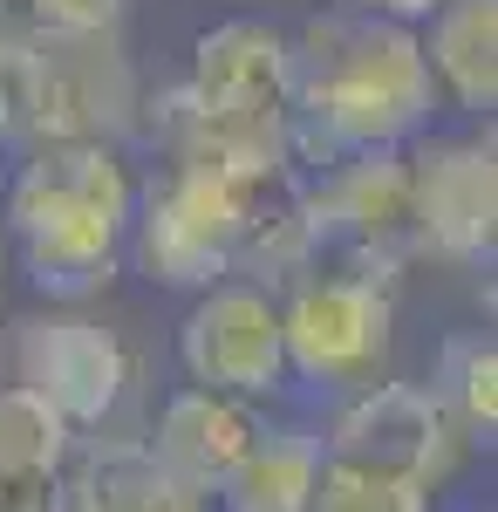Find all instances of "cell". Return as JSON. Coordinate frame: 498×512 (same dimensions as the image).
Returning <instances> with one entry per match:
<instances>
[{
	"label": "cell",
	"mask_w": 498,
	"mask_h": 512,
	"mask_svg": "<svg viewBox=\"0 0 498 512\" xmlns=\"http://www.w3.org/2000/svg\"><path fill=\"white\" fill-rule=\"evenodd\" d=\"M137 274L171 294H205L212 280L280 287L314 260L301 219V164H239L178 151L137 185L130 246Z\"/></svg>",
	"instance_id": "6da1fadb"
},
{
	"label": "cell",
	"mask_w": 498,
	"mask_h": 512,
	"mask_svg": "<svg viewBox=\"0 0 498 512\" xmlns=\"http://www.w3.org/2000/svg\"><path fill=\"white\" fill-rule=\"evenodd\" d=\"M294 41V164L403 151L437 117V82L423 69V41L403 21L362 7L307 14Z\"/></svg>",
	"instance_id": "7a4b0ae2"
},
{
	"label": "cell",
	"mask_w": 498,
	"mask_h": 512,
	"mask_svg": "<svg viewBox=\"0 0 498 512\" xmlns=\"http://www.w3.org/2000/svg\"><path fill=\"white\" fill-rule=\"evenodd\" d=\"M130 212H137V171L123 144L62 137L21 151L0 192V233L48 301H89L123 267Z\"/></svg>",
	"instance_id": "3957f363"
},
{
	"label": "cell",
	"mask_w": 498,
	"mask_h": 512,
	"mask_svg": "<svg viewBox=\"0 0 498 512\" xmlns=\"http://www.w3.org/2000/svg\"><path fill=\"white\" fill-rule=\"evenodd\" d=\"M164 158L212 151L239 164H294V41L267 14H232L192 48V76L151 117Z\"/></svg>",
	"instance_id": "277c9868"
},
{
	"label": "cell",
	"mask_w": 498,
	"mask_h": 512,
	"mask_svg": "<svg viewBox=\"0 0 498 512\" xmlns=\"http://www.w3.org/2000/svg\"><path fill=\"white\" fill-rule=\"evenodd\" d=\"M389 328H396V267L314 253L287 280L280 335H287V376L321 396H355L383 383Z\"/></svg>",
	"instance_id": "5b68a950"
},
{
	"label": "cell",
	"mask_w": 498,
	"mask_h": 512,
	"mask_svg": "<svg viewBox=\"0 0 498 512\" xmlns=\"http://www.w3.org/2000/svg\"><path fill=\"white\" fill-rule=\"evenodd\" d=\"M137 110V82L116 41H41L0 28V144L35 151L62 137H123Z\"/></svg>",
	"instance_id": "8992f818"
},
{
	"label": "cell",
	"mask_w": 498,
	"mask_h": 512,
	"mask_svg": "<svg viewBox=\"0 0 498 512\" xmlns=\"http://www.w3.org/2000/svg\"><path fill=\"white\" fill-rule=\"evenodd\" d=\"M464 451V431L451 410L430 396V383H369L342 396L335 424L321 431V458L342 472H369L389 485L437 492Z\"/></svg>",
	"instance_id": "52a82bcc"
},
{
	"label": "cell",
	"mask_w": 498,
	"mask_h": 512,
	"mask_svg": "<svg viewBox=\"0 0 498 512\" xmlns=\"http://www.w3.org/2000/svg\"><path fill=\"white\" fill-rule=\"evenodd\" d=\"M410 158V253L451 260V267H492L498 246V144L492 123L471 137H430L403 144Z\"/></svg>",
	"instance_id": "ba28073f"
},
{
	"label": "cell",
	"mask_w": 498,
	"mask_h": 512,
	"mask_svg": "<svg viewBox=\"0 0 498 512\" xmlns=\"http://www.w3.org/2000/svg\"><path fill=\"white\" fill-rule=\"evenodd\" d=\"M178 369L198 390H226L246 403L287 396L294 376H287L280 294L260 280H212L205 294H192L178 321Z\"/></svg>",
	"instance_id": "9c48e42d"
},
{
	"label": "cell",
	"mask_w": 498,
	"mask_h": 512,
	"mask_svg": "<svg viewBox=\"0 0 498 512\" xmlns=\"http://www.w3.org/2000/svg\"><path fill=\"white\" fill-rule=\"evenodd\" d=\"M301 219L314 253L403 267L410 260V158L355 151V158L301 171Z\"/></svg>",
	"instance_id": "30bf717a"
},
{
	"label": "cell",
	"mask_w": 498,
	"mask_h": 512,
	"mask_svg": "<svg viewBox=\"0 0 498 512\" xmlns=\"http://www.w3.org/2000/svg\"><path fill=\"white\" fill-rule=\"evenodd\" d=\"M14 383L48 396L69 431H96L130 383V349L89 315H41L14 335Z\"/></svg>",
	"instance_id": "8fae6325"
},
{
	"label": "cell",
	"mask_w": 498,
	"mask_h": 512,
	"mask_svg": "<svg viewBox=\"0 0 498 512\" xmlns=\"http://www.w3.org/2000/svg\"><path fill=\"white\" fill-rule=\"evenodd\" d=\"M260 431H267V410H260V403L185 383V390L164 396L157 431H151V444H144V451H151V458L178 478L192 499H205V506H212V492L239 472V458L260 444Z\"/></svg>",
	"instance_id": "7c38bea8"
},
{
	"label": "cell",
	"mask_w": 498,
	"mask_h": 512,
	"mask_svg": "<svg viewBox=\"0 0 498 512\" xmlns=\"http://www.w3.org/2000/svg\"><path fill=\"white\" fill-rule=\"evenodd\" d=\"M423 69L437 82V103L464 117H492L498 103V0H444L417 21Z\"/></svg>",
	"instance_id": "4fadbf2b"
},
{
	"label": "cell",
	"mask_w": 498,
	"mask_h": 512,
	"mask_svg": "<svg viewBox=\"0 0 498 512\" xmlns=\"http://www.w3.org/2000/svg\"><path fill=\"white\" fill-rule=\"evenodd\" d=\"M69 512H205L144 444H89L69 478Z\"/></svg>",
	"instance_id": "5bb4252c"
},
{
	"label": "cell",
	"mask_w": 498,
	"mask_h": 512,
	"mask_svg": "<svg viewBox=\"0 0 498 512\" xmlns=\"http://www.w3.org/2000/svg\"><path fill=\"white\" fill-rule=\"evenodd\" d=\"M314 478H321V437L260 431V444L239 458V472L212 499L219 512H314Z\"/></svg>",
	"instance_id": "9a60e30c"
},
{
	"label": "cell",
	"mask_w": 498,
	"mask_h": 512,
	"mask_svg": "<svg viewBox=\"0 0 498 512\" xmlns=\"http://www.w3.org/2000/svg\"><path fill=\"white\" fill-rule=\"evenodd\" d=\"M430 396L451 410V424L464 431V444H492V431H498V349H492V328H458V335H444Z\"/></svg>",
	"instance_id": "2e32d148"
},
{
	"label": "cell",
	"mask_w": 498,
	"mask_h": 512,
	"mask_svg": "<svg viewBox=\"0 0 498 512\" xmlns=\"http://www.w3.org/2000/svg\"><path fill=\"white\" fill-rule=\"evenodd\" d=\"M69 451H76V431L62 424L48 396H35L28 383H0V472L62 485Z\"/></svg>",
	"instance_id": "e0dca14e"
},
{
	"label": "cell",
	"mask_w": 498,
	"mask_h": 512,
	"mask_svg": "<svg viewBox=\"0 0 498 512\" xmlns=\"http://www.w3.org/2000/svg\"><path fill=\"white\" fill-rule=\"evenodd\" d=\"M314 512H430V492H417V485H389V478H369V472H342V465L321 458Z\"/></svg>",
	"instance_id": "ac0fdd59"
},
{
	"label": "cell",
	"mask_w": 498,
	"mask_h": 512,
	"mask_svg": "<svg viewBox=\"0 0 498 512\" xmlns=\"http://www.w3.org/2000/svg\"><path fill=\"white\" fill-rule=\"evenodd\" d=\"M130 0H21V21L41 41H116Z\"/></svg>",
	"instance_id": "d6986e66"
},
{
	"label": "cell",
	"mask_w": 498,
	"mask_h": 512,
	"mask_svg": "<svg viewBox=\"0 0 498 512\" xmlns=\"http://www.w3.org/2000/svg\"><path fill=\"white\" fill-rule=\"evenodd\" d=\"M55 492H62V485H41V478L0 472V512H55Z\"/></svg>",
	"instance_id": "ffe728a7"
},
{
	"label": "cell",
	"mask_w": 498,
	"mask_h": 512,
	"mask_svg": "<svg viewBox=\"0 0 498 512\" xmlns=\"http://www.w3.org/2000/svg\"><path fill=\"white\" fill-rule=\"evenodd\" d=\"M348 7H362V14H383V21H403V28H417V21H430L444 0H348Z\"/></svg>",
	"instance_id": "44dd1931"
},
{
	"label": "cell",
	"mask_w": 498,
	"mask_h": 512,
	"mask_svg": "<svg viewBox=\"0 0 498 512\" xmlns=\"http://www.w3.org/2000/svg\"><path fill=\"white\" fill-rule=\"evenodd\" d=\"M0 274H7V233H0Z\"/></svg>",
	"instance_id": "7402d4cb"
}]
</instances>
